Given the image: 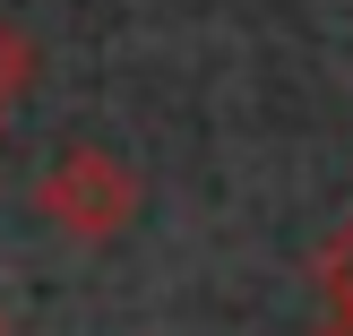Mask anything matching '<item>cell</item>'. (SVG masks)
Here are the masks:
<instances>
[{
	"instance_id": "cell-2",
	"label": "cell",
	"mask_w": 353,
	"mask_h": 336,
	"mask_svg": "<svg viewBox=\"0 0 353 336\" xmlns=\"http://www.w3.org/2000/svg\"><path fill=\"white\" fill-rule=\"evenodd\" d=\"M319 293H353V224L327 241V259H319Z\"/></svg>"
},
{
	"instance_id": "cell-1",
	"label": "cell",
	"mask_w": 353,
	"mask_h": 336,
	"mask_svg": "<svg viewBox=\"0 0 353 336\" xmlns=\"http://www.w3.org/2000/svg\"><path fill=\"white\" fill-rule=\"evenodd\" d=\"M34 207H43L52 233L103 250V241H121L138 224V172L112 147H61L43 164V181H34Z\"/></svg>"
},
{
	"instance_id": "cell-4",
	"label": "cell",
	"mask_w": 353,
	"mask_h": 336,
	"mask_svg": "<svg viewBox=\"0 0 353 336\" xmlns=\"http://www.w3.org/2000/svg\"><path fill=\"white\" fill-rule=\"evenodd\" d=\"M0 121H9V95H0Z\"/></svg>"
},
{
	"instance_id": "cell-3",
	"label": "cell",
	"mask_w": 353,
	"mask_h": 336,
	"mask_svg": "<svg viewBox=\"0 0 353 336\" xmlns=\"http://www.w3.org/2000/svg\"><path fill=\"white\" fill-rule=\"evenodd\" d=\"M310 336H353V293H327V310H319Z\"/></svg>"
}]
</instances>
